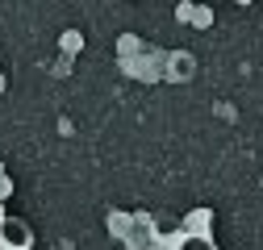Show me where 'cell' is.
<instances>
[{"instance_id":"6da1fadb","label":"cell","mask_w":263,"mask_h":250,"mask_svg":"<svg viewBox=\"0 0 263 250\" xmlns=\"http://www.w3.org/2000/svg\"><path fill=\"white\" fill-rule=\"evenodd\" d=\"M0 250H34V230L21 217H5L0 221Z\"/></svg>"},{"instance_id":"7a4b0ae2","label":"cell","mask_w":263,"mask_h":250,"mask_svg":"<svg viewBox=\"0 0 263 250\" xmlns=\"http://www.w3.org/2000/svg\"><path fill=\"white\" fill-rule=\"evenodd\" d=\"M129 250H146V246H159L155 242V221L146 213H138V217H129Z\"/></svg>"},{"instance_id":"3957f363","label":"cell","mask_w":263,"mask_h":250,"mask_svg":"<svg viewBox=\"0 0 263 250\" xmlns=\"http://www.w3.org/2000/svg\"><path fill=\"white\" fill-rule=\"evenodd\" d=\"M167 79H176V84H184V79H192L196 75V58L188 54V50H176L172 58H167V71H163Z\"/></svg>"},{"instance_id":"277c9868","label":"cell","mask_w":263,"mask_h":250,"mask_svg":"<svg viewBox=\"0 0 263 250\" xmlns=\"http://www.w3.org/2000/svg\"><path fill=\"white\" fill-rule=\"evenodd\" d=\"M172 250H217V246H213L209 234H180Z\"/></svg>"},{"instance_id":"5b68a950","label":"cell","mask_w":263,"mask_h":250,"mask_svg":"<svg viewBox=\"0 0 263 250\" xmlns=\"http://www.w3.org/2000/svg\"><path fill=\"white\" fill-rule=\"evenodd\" d=\"M205 225H209V213L201 209V213H192L188 221H184V234H205Z\"/></svg>"},{"instance_id":"8992f818","label":"cell","mask_w":263,"mask_h":250,"mask_svg":"<svg viewBox=\"0 0 263 250\" xmlns=\"http://www.w3.org/2000/svg\"><path fill=\"white\" fill-rule=\"evenodd\" d=\"M9 192H13V179H9V175H5V167H0V200H5V196H9Z\"/></svg>"},{"instance_id":"52a82bcc","label":"cell","mask_w":263,"mask_h":250,"mask_svg":"<svg viewBox=\"0 0 263 250\" xmlns=\"http://www.w3.org/2000/svg\"><path fill=\"white\" fill-rule=\"evenodd\" d=\"M146 250H163V242H159V246H146Z\"/></svg>"},{"instance_id":"ba28073f","label":"cell","mask_w":263,"mask_h":250,"mask_svg":"<svg viewBox=\"0 0 263 250\" xmlns=\"http://www.w3.org/2000/svg\"><path fill=\"white\" fill-rule=\"evenodd\" d=\"M0 92H5V75H0Z\"/></svg>"},{"instance_id":"9c48e42d","label":"cell","mask_w":263,"mask_h":250,"mask_svg":"<svg viewBox=\"0 0 263 250\" xmlns=\"http://www.w3.org/2000/svg\"><path fill=\"white\" fill-rule=\"evenodd\" d=\"M0 221H5V213H0Z\"/></svg>"}]
</instances>
